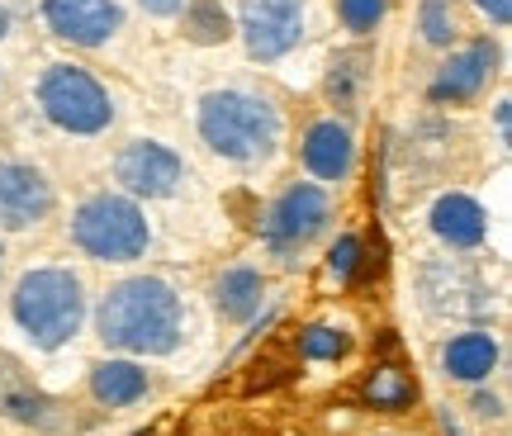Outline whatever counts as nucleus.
<instances>
[{
    "label": "nucleus",
    "instance_id": "nucleus-24",
    "mask_svg": "<svg viewBox=\"0 0 512 436\" xmlns=\"http://www.w3.org/2000/svg\"><path fill=\"white\" fill-rule=\"evenodd\" d=\"M470 408H475V418H503V399L498 394H475Z\"/></svg>",
    "mask_w": 512,
    "mask_h": 436
},
{
    "label": "nucleus",
    "instance_id": "nucleus-10",
    "mask_svg": "<svg viewBox=\"0 0 512 436\" xmlns=\"http://www.w3.org/2000/svg\"><path fill=\"white\" fill-rule=\"evenodd\" d=\"M43 15L62 38L86 43V48L105 43L124 24V10L114 0H43Z\"/></svg>",
    "mask_w": 512,
    "mask_h": 436
},
{
    "label": "nucleus",
    "instance_id": "nucleus-3",
    "mask_svg": "<svg viewBox=\"0 0 512 436\" xmlns=\"http://www.w3.org/2000/svg\"><path fill=\"white\" fill-rule=\"evenodd\" d=\"M200 133L219 157L256 162V157H266L275 147L280 119H275V109L266 105V100H256V95L214 91V95H204V105H200Z\"/></svg>",
    "mask_w": 512,
    "mask_h": 436
},
{
    "label": "nucleus",
    "instance_id": "nucleus-11",
    "mask_svg": "<svg viewBox=\"0 0 512 436\" xmlns=\"http://www.w3.org/2000/svg\"><path fill=\"white\" fill-rule=\"evenodd\" d=\"M494 62H498V48L489 38H479L470 48L451 53L446 67L437 72V81H432V100H470V95H479V86L494 72Z\"/></svg>",
    "mask_w": 512,
    "mask_h": 436
},
{
    "label": "nucleus",
    "instance_id": "nucleus-25",
    "mask_svg": "<svg viewBox=\"0 0 512 436\" xmlns=\"http://www.w3.org/2000/svg\"><path fill=\"white\" fill-rule=\"evenodd\" d=\"M475 5L494 19V24H508V19H512V0H475Z\"/></svg>",
    "mask_w": 512,
    "mask_h": 436
},
{
    "label": "nucleus",
    "instance_id": "nucleus-2",
    "mask_svg": "<svg viewBox=\"0 0 512 436\" xmlns=\"http://www.w3.org/2000/svg\"><path fill=\"white\" fill-rule=\"evenodd\" d=\"M81 318H86V294H81V280L72 271L48 266V271H29L15 285V323L43 351L72 342Z\"/></svg>",
    "mask_w": 512,
    "mask_h": 436
},
{
    "label": "nucleus",
    "instance_id": "nucleus-4",
    "mask_svg": "<svg viewBox=\"0 0 512 436\" xmlns=\"http://www.w3.org/2000/svg\"><path fill=\"white\" fill-rule=\"evenodd\" d=\"M72 237L95 261H133L147 247V218L124 195H95L76 209Z\"/></svg>",
    "mask_w": 512,
    "mask_h": 436
},
{
    "label": "nucleus",
    "instance_id": "nucleus-19",
    "mask_svg": "<svg viewBox=\"0 0 512 436\" xmlns=\"http://www.w3.org/2000/svg\"><path fill=\"white\" fill-rule=\"evenodd\" d=\"M347 346L351 342L342 327L318 323V327H304V332H299V356H304V361H342Z\"/></svg>",
    "mask_w": 512,
    "mask_h": 436
},
{
    "label": "nucleus",
    "instance_id": "nucleus-12",
    "mask_svg": "<svg viewBox=\"0 0 512 436\" xmlns=\"http://www.w3.org/2000/svg\"><path fill=\"white\" fill-rule=\"evenodd\" d=\"M351 157H356V143H351V128L337 124V119H318V124L304 133V162H309L313 176L323 181H342L351 171Z\"/></svg>",
    "mask_w": 512,
    "mask_h": 436
},
{
    "label": "nucleus",
    "instance_id": "nucleus-26",
    "mask_svg": "<svg viewBox=\"0 0 512 436\" xmlns=\"http://www.w3.org/2000/svg\"><path fill=\"white\" fill-rule=\"evenodd\" d=\"M138 5H143L147 15H176V10H181L185 0H138Z\"/></svg>",
    "mask_w": 512,
    "mask_h": 436
},
{
    "label": "nucleus",
    "instance_id": "nucleus-23",
    "mask_svg": "<svg viewBox=\"0 0 512 436\" xmlns=\"http://www.w3.org/2000/svg\"><path fill=\"white\" fill-rule=\"evenodd\" d=\"M356 81H361V57H342V67L332 72V95H337V100H351V95H356Z\"/></svg>",
    "mask_w": 512,
    "mask_h": 436
},
{
    "label": "nucleus",
    "instance_id": "nucleus-1",
    "mask_svg": "<svg viewBox=\"0 0 512 436\" xmlns=\"http://www.w3.org/2000/svg\"><path fill=\"white\" fill-rule=\"evenodd\" d=\"M100 337L133 356H166L181 342V299L157 275L124 280L100 304Z\"/></svg>",
    "mask_w": 512,
    "mask_h": 436
},
{
    "label": "nucleus",
    "instance_id": "nucleus-9",
    "mask_svg": "<svg viewBox=\"0 0 512 436\" xmlns=\"http://www.w3.org/2000/svg\"><path fill=\"white\" fill-rule=\"evenodd\" d=\"M53 209V185L34 166L5 162L0 166V228H34Z\"/></svg>",
    "mask_w": 512,
    "mask_h": 436
},
{
    "label": "nucleus",
    "instance_id": "nucleus-20",
    "mask_svg": "<svg viewBox=\"0 0 512 436\" xmlns=\"http://www.w3.org/2000/svg\"><path fill=\"white\" fill-rule=\"evenodd\" d=\"M451 34H456V24H451L446 0H422V38H427V43H437V48H446Z\"/></svg>",
    "mask_w": 512,
    "mask_h": 436
},
{
    "label": "nucleus",
    "instance_id": "nucleus-21",
    "mask_svg": "<svg viewBox=\"0 0 512 436\" xmlns=\"http://www.w3.org/2000/svg\"><path fill=\"white\" fill-rule=\"evenodd\" d=\"M337 10H342V24H347V29L370 34L384 19V0H337Z\"/></svg>",
    "mask_w": 512,
    "mask_h": 436
},
{
    "label": "nucleus",
    "instance_id": "nucleus-5",
    "mask_svg": "<svg viewBox=\"0 0 512 436\" xmlns=\"http://www.w3.org/2000/svg\"><path fill=\"white\" fill-rule=\"evenodd\" d=\"M38 105L67 133H100L114 119L110 95L100 91V81L86 76L81 67H53L38 86Z\"/></svg>",
    "mask_w": 512,
    "mask_h": 436
},
{
    "label": "nucleus",
    "instance_id": "nucleus-13",
    "mask_svg": "<svg viewBox=\"0 0 512 436\" xmlns=\"http://www.w3.org/2000/svg\"><path fill=\"white\" fill-rule=\"evenodd\" d=\"M432 233L446 242V247H456V252H470L484 242L489 233V218L479 209L470 195H441L437 209H432Z\"/></svg>",
    "mask_w": 512,
    "mask_h": 436
},
{
    "label": "nucleus",
    "instance_id": "nucleus-6",
    "mask_svg": "<svg viewBox=\"0 0 512 436\" xmlns=\"http://www.w3.org/2000/svg\"><path fill=\"white\" fill-rule=\"evenodd\" d=\"M328 214H332V204L318 185H290L275 200L271 218H266V242H271L275 252H294V247L313 242V237L328 228Z\"/></svg>",
    "mask_w": 512,
    "mask_h": 436
},
{
    "label": "nucleus",
    "instance_id": "nucleus-8",
    "mask_svg": "<svg viewBox=\"0 0 512 436\" xmlns=\"http://www.w3.org/2000/svg\"><path fill=\"white\" fill-rule=\"evenodd\" d=\"M114 176L133 190V195H147V200H162L181 185V157L162 143H128L114 162Z\"/></svg>",
    "mask_w": 512,
    "mask_h": 436
},
{
    "label": "nucleus",
    "instance_id": "nucleus-14",
    "mask_svg": "<svg viewBox=\"0 0 512 436\" xmlns=\"http://www.w3.org/2000/svg\"><path fill=\"white\" fill-rule=\"evenodd\" d=\"M441 365H446V375L460 380V384L489 380V375H494V365H498V342L489 337V332H460V337L446 342Z\"/></svg>",
    "mask_w": 512,
    "mask_h": 436
},
{
    "label": "nucleus",
    "instance_id": "nucleus-16",
    "mask_svg": "<svg viewBox=\"0 0 512 436\" xmlns=\"http://www.w3.org/2000/svg\"><path fill=\"white\" fill-rule=\"evenodd\" d=\"M91 394L105 403V408L138 403L147 394V370H138L133 361H100L91 370Z\"/></svg>",
    "mask_w": 512,
    "mask_h": 436
},
{
    "label": "nucleus",
    "instance_id": "nucleus-22",
    "mask_svg": "<svg viewBox=\"0 0 512 436\" xmlns=\"http://www.w3.org/2000/svg\"><path fill=\"white\" fill-rule=\"evenodd\" d=\"M328 266L337 280H351L356 275V266H361V237H337V247L328 252Z\"/></svg>",
    "mask_w": 512,
    "mask_h": 436
},
{
    "label": "nucleus",
    "instance_id": "nucleus-7",
    "mask_svg": "<svg viewBox=\"0 0 512 436\" xmlns=\"http://www.w3.org/2000/svg\"><path fill=\"white\" fill-rule=\"evenodd\" d=\"M242 38H247V53L261 62L285 57L304 38L299 0H242Z\"/></svg>",
    "mask_w": 512,
    "mask_h": 436
},
{
    "label": "nucleus",
    "instance_id": "nucleus-17",
    "mask_svg": "<svg viewBox=\"0 0 512 436\" xmlns=\"http://www.w3.org/2000/svg\"><path fill=\"white\" fill-rule=\"evenodd\" d=\"M361 399L370 408H380V413H403L408 403L418 399V384H413V375H403L399 365H375L366 384H361Z\"/></svg>",
    "mask_w": 512,
    "mask_h": 436
},
{
    "label": "nucleus",
    "instance_id": "nucleus-28",
    "mask_svg": "<svg viewBox=\"0 0 512 436\" xmlns=\"http://www.w3.org/2000/svg\"><path fill=\"white\" fill-rule=\"evenodd\" d=\"M0 256H5V247H0Z\"/></svg>",
    "mask_w": 512,
    "mask_h": 436
},
{
    "label": "nucleus",
    "instance_id": "nucleus-15",
    "mask_svg": "<svg viewBox=\"0 0 512 436\" xmlns=\"http://www.w3.org/2000/svg\"><path fill=\"white\" fill-rule=\"evenodd\" d=\"M261 294H266V280L261 271L252 266H233V271L219 275V285H214V304L228 323H247L256 309H261Z\"/></svg>",
    "mask_w": 512,
    "mask_h": 436
},
{
    "label": "nucleus",
    "instance_id": "nucleus-27",
    "mask_svg": "<svg viewBox=\"0 0 512 436\" xmlns=\"http://www.w3.org/2000/svg\"><path fill=\"white\" fill-rule=\"evenodd\" d=\"M5 38H10V10L0 5V43H5Z\"/></svg>",
    "mask_w": 512,
    "mask_h": 436
},
{
    "label": "nucleus",
    "instance_id": "nucleus-18",
    "mask_svg": "<svg viewBox=\"0 0 512 436\" xmlns=\"http://www.w3.org/2000/svg\"><path fill=\"white\" fill-rule=\"evenodd\" d=\"M233 34V19L219 0H190L185 5V38L190 43H223Z\"/></svg>",
    "mask_w": 512,
    "mask_h": 436
}]
</instances>
